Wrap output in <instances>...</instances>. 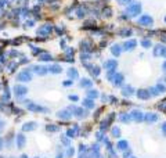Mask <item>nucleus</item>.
<instances>
[{
    "label": "nucleus",
    "mask_w": 166,
    "mask_h": 158,
    "mask_svg": "<svg viewBox=\"0 0 166 158\" xmlns=\"http://www.w3.org/2000/svg\"><path fill=\"white\" fill-rule=\"evenodd\" d=\"M24 105L29 111H33V112H47V108H44V107H42V105H38V104H35L33 101H31V100H25Z\"/></svg>",
    "instance_id": "f257e3e1"
},
{
    "label": "nucleus",
    "mask_w": 166,
    "mask_h": 158,
    "mask_svg": "<svg viewBox=\"0 0 166 158\" xmlns=\"http://www.w3.org/2000/svg\"><path fill=\"white\" fill-rule=\"evenodd\" d=\"M140 11H141V4H140V3H132V4L127 6V8H126V13L130 17L138 16Z\"/></svg>",
    "instance_id": "f03ea898"
},
{
    "label": "nucleus",
    "mask_w": 166,
    "mask_h": 158,
    "mask_svg": "<svg viewBox=\"0 0 166 158\" xmlns=\"http://www.w3.org/2000/svg\"><path fill=\"white\" fill-rule=\"evenodd\" d=\"M68 110H71L73 112V115H76L78 118H86L87 114H89L86 110H83V107H76V105H71Z\"/></svg>",
    "instance_id": "7ed1b4c3"
},
{
    "label": "nucleus",
    "mask_w": 166,
    "mask_h": 158,
    "mask_svg": "<svg viewBox=\"0 0 166 158\" xmlns=\"http://www.w3.org/2000/svg\"><path fill=\"white\" fill-rule=\"evenodd\" d=\"M17 80L18 82H29L32 80V72L29 70H24L17 75Z\"/></svg>",
    "instance_id": "20e7f679"
},
{
    "label": "nucleus",
    "mask_w": 166,
    "mask_h": 158,
    "mask_svg": "<svg viewBox=\"0 0 166 158\" xmlns=\"http://www.w3.org/2000/svg\"><path fill=\"white\" fill-rule=\"evenodd\" d=\"M53 31V26L50 24H46V25H42L39 29H38V35L39 36H48Z\"/></svg>",
    "instance_id": "39448f33"
},
{
    "label": "nucleus",
    "mask_w": 166,
    "mask_h": 158,
    "mask_svg": "<svg viewBox=\"0 0 166 158\" xmlns=\"http://www.w3.org/2000/svg\"><path fill=\"white\" fill-rule=\"evenodd\" d=\"M26 93H28V87L26 86H24V85H15L14 86V95L17 97H22Z\"/></svg>",
    "instance_id": "423d86ee"
},
{
    "label": "nucleus",
    "mask_w": 166,
    "mask_h": 158,
    "mask_svg": "<svg viewBox=\"0 0 166 158\" xmlns=\"http://www.w3.org/2000/svg\"><path fill=\"white\" fill-rule=\"evenodd\" d=\"M138 24L142 25V26H151V25L154 24V20H152L150 16L144 14V16H141L138 18Z\"/></svg>",
    "instance_id": "0eeeda50"
},
{
    "label": "nucleus",
    "mask_w": 166,
    "mask_h": 158,
    "mask_svg": "<svg viewBox=\"0 0 166 158\" xmlns=\"http://www.w3.org/2000/svg\"><path fill=\"white\" fill-rule=\"evenodd\" d=\"M57 117L60 119H65V121H68V119L72 118V111L71 110H61L57 112Z\"/></svg>",
    "instance_id": "6e6552de"
},
{
    "label": "nucleus",
    "mask_w": 166,
    "mask_h": 158,
    "mask_svg": "<svg viewBox=\"0 0 166 158\" xmlns=\"http://www.w3.org/2000/svg\"><path fill=\"white\" fill-rule=\"evenodd\" d=\"M118 67V63H116V60H107L105 63H104V68L105 70H108V71H115V68Z\"/></svg>",
    "instance_id": "1a4fd4ad"
},
{
    "label": "nucleus",
    "mask_w": 166,
    "mask_h": 158,
    "mask_svg": "<svg viewBox=\"0 0 166 158\" xmlns=\"http://www.w3.org/2000/svg\"><path fill=\"white\" fill-rule=\"evenodd\" d=\"M32 70H33V72H36L38 75H46L48 72V68L47 67H43V65H33Z\"/></svg>",
    "instance_id": "9d476101"
},
{
    "label": "nucleus",
    "mask_w": 166,
    "mask_h": 158,
    "mask_svg": "<svg viewBox=\"0 0 166 158\" xmlns=\"http://www.w3.org/2000/svg\"><path fill=\"white\" fill-rule=\"evenodd\" d=\"M15 143H17V147H18V149H24V147H25V143H26V139H25L24 134H22V133L17 134Z\"/></svg>",
    "instance_id": "9b49d317"
},
{
    "label": "nucleus",
    "mask_w": 166,
    "mask_h": 158,
    "mask_svg": "<svg viewBox=\"0 0 166 158\" xmlns=\"http://www.w3.org/2000/svg\"><path fill=\"white\" fill-rule=\"evenodd\" d=\"M78 132H79V126L78 125H73V128H69L68 130H67V136L72 139V137H75V136H78Z\"/></svg>",
    "instance_id": "f8f14e48"
},
{
    "label": "nucleus",
    "mask_w": 166,
    "mask_h": 158,
    "mask_svg": "<svg viewBox=\"0 0 166 158\" xmlns=\"http://www.w3.org/2000/svg\"><path fill=\"white\" fill-rule=\"evenodd\" d=\"M132 118L134 119V121H137V122H140V121H142L144 119V115H142V112L141 111H138V110H134V111H132Z\"/></svg>",
    "instance_id": "ddd939ff"
},
{
    "label": "nucleus",
    "mask_w": 166,
    "mask_h": 158,
    "mask_svg": "<svg viewBox=\"0 0 166 158\" xmlns=\"http://www.w3.org/2000/svg\"><path fill=\"white\" fill-rule=\"evenodd\" d=\"M150 90H144V89H141V90H138L137 92V97L138 99H142V100H147V99H150Z\"/></svg>",
    "instance_id": "4468645a"
},
{
    "label": "nucleus",
    "mask_w": 166,
    "mask_h": 158,
    "mask_svg": "<svg viewBox=\"0 0 166 158\" xmlns=\"http://www.w3.org/2000/svg\"><path fill=\"white\" fill-rule=\"evenodd\" d=\"M61 71H63V68L58 64H53L48 67V72H51V74H61Z\"/></svg>",
    "instance_id": "2eb2a0df"
},
{
    "label": "nucleus",
    "mask_w": 166,
    "mask_h": 158,
    "mask_svg": "<svg viewBox=\"0 0 166 158\" xmlns=\"http://www.w3.org/2000/svg\"><path fill=\"white\" fill-rule=\"evenodd\" d=\"M136 45H137V42L136 40H127L126 43L123 45V49L127 50V51H130V50H133L136 47Z\"/></svg>",
    "instance_id": "dca6fc26"
},
{
    "label": "nucleus",
    "mask_w": 166,
    "mask_h": 158,
    "mask_svg": "<svg viewBox=\"0 0 166 158\" xmlns=\"http://www.w3.org/2000/svg\"><path fill=\"white\" fill-rule=\"evenodd\" d=\"M33 129H36V122H26L24 126H22V130H24V132H31Z\"/></svg>",
    "instance_id": "f3484780"
},
{
    "label": "nucleus",
    "mask_w": 166,
    "mask_h": 158,
    "mask_svg": "<svg viewBox=\"0 0 166 158\" xmlns=\"http://www.w3.org/2000/svg\"><path fill=\"white\" fill-rule=\"evenodd\" d=\"M122 82H123V75H122V74H116V75L114 76V85H115V86H119V85H122Z\"/></svg>",
    "instance_id": "a211bd4d"
},
{
    "label": "nucleus",
    "mask_w": 166,
    "mask_h": 158,
    "mask_svg": "<svg viewBox=\"0 0 166 158\" xmlns=\"http://www.w3.org/2000/svg\"><path fill=\"white\" fill-rule=\"evenodd\" d=\"M144 119L147 121V122H155L157 119H158V115L157 114H145V117H144Z\"/></svg>",
    "instance_id": "6ab92c4d"
},
{
    "label": "nucleus",
    "mask_w": 166,
    "mask_h": 158,
    "mask_svg": "<svg viewBox=\"0 0 166 158\" xmlns=\"http://www.w3.org/2000/svg\"><path fill=\"white\" fill-rule=\"evenodd\" d=\"M39 60H40V61H51V60H53V57L48 54V53H40V54H39Z\"/></svg>",
    "instance_id": "aec40b11"
},
{
    "label": "nucleus",
    "mask_w": 166,
    "mask_h": 158,
    "mask_svg": "<svg viewBox=\"0 0 166 158\" xmlns=\"http://www.w3.org/2000/svg\"><path fill=\"white\" fill-rule=\"evenodd\" d=\"M83 107H86V108H94V100H91V99L83 100Z\"/></svg>",
    "instance_id": "412c9836"
},
{
    "label": "nucleus",
    "mask_w": 166,
    "mask_h": 158,
    "mask_svg": "<svg viewBox=\"0 0 166 158\" xmlns=\"http://www.w3.org/2000/svg\"><path fill=\"white\" fill-rule=\"evenodd\" d=\"M122 95L123 96H132L133 95V87L132 86H125L122 90Z\"/></svg>",
    "instance_id": "4be33fe9"
},
{
    "label": "nucleus",
    "mask_w": 166,
    "mask_h": 158,
    "mask_svg": "<svg viewBox=\"0 0 166 158\" xmlns=\"http://www.w3.org/2000/svg\"><path fill=\"white\" fill-rule=\"evenodd\" d=\"M111 51H112V54L114 55H119L120 54V51H122V49L119 45H114L112 47H111Z\"/></svg>",
    "instance_id": "5701e85b"
},
{
    "label": "nucleus",
    "mask_w": 166,
    "mask_h": 158,
    "mask_svg": "<svg viewBox=\"0 0 166 158\" xmlns=\"http://www.w3.org/2000/svg\"><path fill=\"white\" fill-rule=\"evenodd\" d=\"M97 97H98V92H97V90H89V92H87V99L94 100Z\"/></svg>",
    "instance_id": "b1692460"
},
{
    "label": "nucleus",
    "mask_w": 166,
    "mask_h": 158,
    "mask_svg": "<svg viewBox=\"0 0 166 158\" xmlns=\"http://www.w3.org/2000/svg\"><path fill=\"white\" fill-rule=\"evenodd\" d=\"M116 147H118L119 150H126L127 147H129V143H127L126 140H120V142L118 143V146H116Z\"/></svg>",
    "instance_id": "393cba45"
},
{
    "label": "nucleus",
    "mask_w": 166,
    "mask_h": 158,
    "mask_svg": "<svg viewBox=\"0 0 166 158\" xmlns=\"http://www.w3.org/2000/svg\"><path fill=\"white\" fill-rule=\"evenodd\" d=\"M166 55V49H163L162 46H157L155 49V55Z\"/></svg>",
    "instance_id": "a878e982"
},
{
    "label": "nucleus",
    "mask_w": 166,
    "mask_h": 158,
    "mask_svg": "<svg viewBox=\"0 0 166 158\" xmlns=\"http://www.w3.org/2000/svg\"><path fill=\"white\" fill-rule=\"evenodd\" d=\"M119 35H120V36H123V38H126V36H130V35H132V31H130V29H127V28H123V29H120V31H119Z\"/></svg>",
    "instance_id": "bb28decb"
},
{
    "label": "nucleus",
    "mask_w": 166,
    "mask_h": 158,
    "mask_svg": "<svg viewBox=\"0 0 166 158\" xmlns=\"http://www.w3.org/2000/svg\"><path fill=\"white\" fill-rule=\"evenodd\" d=\"M91 85H93V82L89 80V79H82V80H80V86L82 87H90Z\"/></svg>",
    "instance_id": "cd10ccee"
},
{
    "label": "nucleus",
    "mask_w": 166,
    "mask_h": 158,
    "mask_svg": "<svg viewBox=\"0 0 166 158\" xmlns=\"http://www.w3.org/2000/svg\"><path fill=\"white\" fill-rule=\"evenodd\" d=\"M68 75H69V78H72V79H76L79 76V74H78V71H76L75 68H71V70L68 71Z\"/></svg>",
    "instance_id": "c85d7f7f"
},
{
    "label": "nucleus",
    "mask_w": 166,
    "mask_h": 158,
    "mask_svg": "<svg viewBox=\"0 0 166 158\" xmlns=\"http://www.w3.org/2000/svg\"><path fill=\"white\" fill-rule=\"evenodd\" d=\"M73 154H75V150L72 149L71 146H69V147H67V153H65V157H67V158H72V157H73Z\"/></svg>",
    "instance_id": "c756f323"
},
{
    "label": "nucleus",
    "mask_w": 166,
    "mask_h": 158,
    "mask_svg": "<svg viewBox=\"0 0 166 158\" xmlns=\"http://www.w3.org/2000/svg\"><path fill=\"white\" fill-rule=\"evenodd\" d=\"M46 129H47V132H58V130H60V128L57 126V125H53V124H51V125H47Z\"/></svg>",
    "instance_id": "7c9ffc66"
},
{
    "label": "nucleus",
    "mask_w": 166,
    "mask_h": 158,
    "mask_svg": "<svg viewBox=\"0 0 166 158\" xmlns=\"http://www.w3.org/2000/svg\"><path fill=\"white\" fill-rule=\"evenodd\" d=\"M80 46H82V50H83V51H87V50H89V46H90V43L85 40V42L80 43Z\"/></svg>",
    "instance_id": "2f4dec72"
},
{
    "label": "nucleus",
    "mask_w": 166,
    "mask_h": 158,
    "mask_svg": "<svg viewBox=\"0 0 166 158\" xmlns=\"http://www.w3.org/2000/svg\"><path fill=\"white\" fill-rule=\"evenodd\" d=\"M132 118V115H127V114H123V115H120V121L122 122H129Z\"/></svg>",
    "instance_id": "473e14b6"
},
{
    "label": "nucleus",
    "mask_w": 166,
    "mask_h": 158,
    "mask_svg": "<svg viewBox=\"0 0 166 158\" xmlns=\"http://www.w3.org/2000/svg\"><path fill=\"white\" fill-rule=\"evenodd\" d=\"M112 136L114 137H119L120 136V130H119L118 128H112Z\"/></svg>",
    "instance_id": "72a5a7b5"
},
{
    "label": "nucleus",
    "mask_w": 166,
    "mask_h": 158,
    "mask_svg": "<svg viewBox=\"0 0 166 158\" xmlns=\"http://www.w3.org/2000/svg\"><path fill=\"white\" fill-rule=\"evenodd\" d=\"M68 139H69V137H68L67 134H65V136H63V137H61V142H63L64 144L67 146V147H69V140H68Z\"/></svg>",
    "instance_id": "f704fd0d"
},
{
    "label": "nucleus",
    "mask_w": 166,
    "mask_h": 158,
    "mask_svg": "<svg viewBox=\"0 0 166 158\" xmlns=\"http://www.w3.org/2000/svg\"><path fill=\"white\" fill-rule=\"evenodd\" d=\"M80 58H82V63H83V61H86V60H89V58H90V54L82 53V54H80Z\"/></svg>",
    "instance_id": "c9c22d12"
},
{
    "label": "nucleus",
    "mask_w": 166,
    "mask_h": 158,
    "mask_svg": "<svg viewBox=\"0 0 166 158\" xmlns=\"http://www.w3.org/2000/svg\"><path fill=\"white\" fill-rule=\"evenodd\" d=\"M141 45H142V46H144L145 49H148V47L151 46V42H150V40H142Z\"/></svg>",
    "instance_id": "e433bc0d"
},
{
    "label": "nucleus",
    "mask_w": 166,
    "mask_h": 158,
    "mask_svg": "<svg viewBox=\"0 0 166 158\" xmlns=\"http://www.w3.org/2000/svg\"><path fill=\"white\" fill-rule=\"evenodd\" d=\"M85 13H86V10H85V8H79V10H78V16H79V17H83V16H85Z\"/></svg>",
    "instance_id": "4c0bfd02"
},
{
    "label": "nucleus",
    "mask_w": 166,
    "mask_h": 158,
    "mask_svg": "<svg viewBox=\"0 0 166 158\" xmlns=\"http://www.w3.org/2000/svg\"><path fill=\"white\" fill-rule=\"evenodd\" d=\"M69 100H71V101H78V100H79V97H78L76 95H71V96H69Z\"/></svg>",
    "instance_id": "58836bf2"
},
{
    "label": "nucleus",
    "mask_w": 166,
    "mask_h": 158,
    "mask_svg": "<svg viewBox=\"0 0 166 158\" xmlns=\"http://www.w3.org/2000/svg\"><path fill=\"white\" fill-rule=\"evenodd\" d=\"M79 147H80V149H79L80 154H82V153H85V151H86V146H83V144H80Z\"/></svg>",
    "instance_id": "ea45409f"
},
{
    "label": "nucleus",
    "mask_w": 166,
    "mask_h": 158,
    "mask_svg": "<svg viewBox=\"0 0 166 158\" xmlns=\"http://www.w3.org/2000/svg\"><path fill=\"white\" fill-rule=\"evenodd\" d=\"M63 85H64V86H71V85H72V80H65Z\"/></svg>",
    "instance_id": "a19ab883"
},
{
    "label": "nucleus",
    "mask_w": 166,
    "mask_h": 158,
    "mask_svg": "<svg viewBox=\"0 0 166 158\" xmlns=\"http://www.w3.org/2000/svg\"><path fill=\"white\" fill-rule=\"evenodd\" d=\"M162 132H163V134L166 136V122L163 124V125H162Z\"/></svg>",
    "instance_id": "79ce46f5"
},
{
    "label": "nucleus",
    "mask_w": 166,
    "mask_h": 158,
    "mask_svg": "<svg viewBox=\"0 0 166 158\" xmlns=\"http://www.w3.org/2000/svg\"><path fill=\"white\" fill-rule=\"evenodd\" d=\"M3 144H4V140L0 139V151H1V149H3Z\"/></svg>",
    "instance_id": "37998d69"
},
{
    "label": "nucleus",
    "mask_w": 166,
    "mask_h": 158,
    "mask_svg": "<svg viewBox=\"0 0 166 158\" xmlns=\"http://www.w3.org/2000/svg\"><path fill=\"white\" fill-rule=\"evenodd\" d=\"M120 1H122L120 4H125V3H127V1H130V0H120Z\"/></svg>",
    "instance_id": "c03bdc74"
},
{
    "label": "nucleus",
    "mask_w": 166,
    "mask_h": 158,
    "mask_svg": "<svg viewBox=\"0 0 166 158\" xmlns=\"http://www.w3.org/2000/svg\"><path fill=\"white\" fill-rule=\"evenodd\" d=\"M55 158H63V154H57V157Z\"/></svg>",
    "instance_id": "a18cd8bd"
},
{
    "label": "nucleus",
    "mask_w": 166,
    "mask_h": 158,
    "mask_svg": "<svg viewBox=\"0 0 166 158\" xmlns=\"http://www.w3.org/2000/svg\"><path fill=\"white\" fill-rule=\"evenodd\" d=\"M3 125H4V122H3V121H1V119H0V128L3 126Z\"/></svg>",
    "instance_id": "49530a36"
},
{
    "label": "nucleus",
    "mask_w": 166,
    "mask_h": 158,
    "mask_svg": "<svg viewBox=\"0 0 166 158\" xmlns=\"http://www.w3.org/2000/svg\"><path fill=\"white\" fill-rule=\"evenodd\" d=\"M19 158H28V155H25V154H22V155H21Z\"/></svg>",
    "instance_id": "de8ad7c7"
},
{
    "label": "nucleus",
    "mask_w": 166,
    "mask_h": 158,
    "mask_svg": "<svg viewBox=\"0 0 166 158\" xmlns=\"http://www.w3.org/2000/svg\"><path fill=\"white\" fill-rule=\"evenodd\" d=\"M163 70H165V71H166V63L163 64Z\"/></svg>",
    "instance_id": "09e8293b"
},
{
    "label": "nucleus",
    "mask_w": 166,
    "mask_h": 158,
    "mask_svg": "<svg viewBox=\"0 0 166 158\" xmlns=\"http://www.w3.org/2000/svg\"><path fill=\"white\" fill-rule=\"evenodd\" d=\"M0 158H4V157H0Z\"/></svg>",
    "instance_id": "8fccbe9b"
}]
</instances>
